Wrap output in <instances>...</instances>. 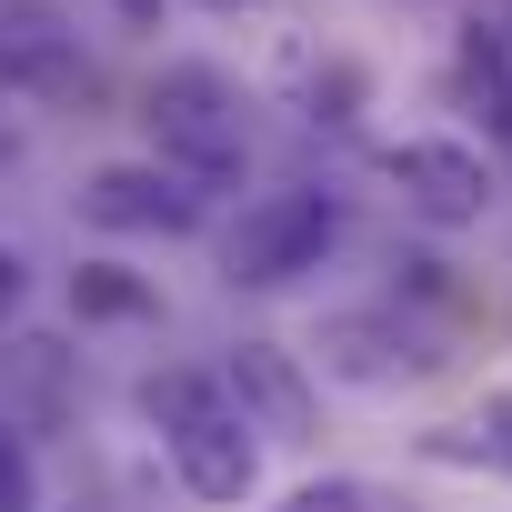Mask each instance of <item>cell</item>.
I'll return each instance as SVG.
<instances>
[{"mask_svg": "<svg viewBox=\"0 0 512 512\" xmlns=\"http://www.w3.org/2000/svg\"><path fill=\"white\" fill-rule=\"evenodd\" d=\"M141 412H151L161 462L181 472V492H191V502H251V482H262V442H251V432H262V422L231 402V382H211V372L171 362V372H151V382H141Z\"/></svg>", "mask_w": 512, "mask_h": 512, "instance_id": "1", "label": "cell"}, {"mask_svg": "<svg viewBox=\"0 0 512 512\" xmlns=\"http://www.w3.org/2000/svg\"><path fill=\"white\" fill-rule=\"evenodd\" d=\"M141 121H151V161L181 171L201 201L241 181V151H251V141H241V91H231L211 61H171V71L151 81Z\"/></svg>", "mask_w": 512, "mask_h": 512, "instance_id": "2", "label": "cell"}, {"mask_svg": "<svg viewBox=\"0 0 512 512\" xmlns=\"http://www.w3.org/2000/svg\"><path fill=\"white\" fill-rule=\"evenodd\" d=\"M342 251V201L332 191H262L241 201V221L221 231V282L231 292H292L302 272H322Z\"/></svg>", "mask_w": 512, "mask_h": 512, "instance_id": "3", "label": "cell"}, {"mask_svg": "<svg viewBox=\"0 0 512 512\" xmlns=\"http://www.w3.org/2000/svg\"><path fill=\"white\" fill-rule=\"evenodd\" d=\"M382 181H392V191H402V211H412V221H432V231H462V221H482V211H492V161H482L472 141H442V131L392 141V151H382Z\"/></svg>", "mask_w": 512, "mask_h": 512, "instance_id": "4", "label": "cell"}, {"mask_svg": "<svg viewBox=\"0 0 512 512\" xmlns=\"http://www.w3.org/2000/svg\"><path fill=\"white\" fill-rule=\"evenodd\" d=\"M81 211L101 221V231H201V191L181 181V171H161V161H111V171H91L81 181Z\"/></svg>", "mask_w": 512, "mask_h": 512, "instance_id": "5", "label": "cell"}, {"mask_svg": "<svg viewBox=\"0 0 512 512\" xmlns=\"http://www.w3.org/2000/svg\"><path fill=\"white\" fill-rule=\"evenodd\" d=\"M71 71H81V31L51 11V0H0V81L61 91Z\"/></svg>", "mask_w": 512, "mask_h": 512, "instance_id": "6", "label": "cell"}, {"mask_svg": "<svg viewBox=\"0 0 512 512\" xmlns=\"http://www.w3.org/2000/svg\"><path fill=\"white\" fill-rule=\"evenodd\" d=\"M452 81H462V101L482 111V131L512 151V21H472L462 51H452Z\"/></svg>", "mask_w": 512, "mask_h": 512, "instance_id": "7", "label": "cell"}, {"mask_svg": "<svg viewBox=\"0 0 512 512\" xmlns=\"http://www.w3.org/2000/svg\"><path fill=\"white\" fill-rule=\"evenodd\" d=\"M231 402H241V412H272L282 432L312 412V402H302V382H292V362H282L272 342H241V362H231Z\"/></svg>", "mask_w": 512, "mask_h": 512, "instance_id": "8", "label": "cell"}, {"mask_svg": "<svg viewBox=\"0 0 512 512\" xmlns=\"http://www.w3.org/2000/svg\"><path fill=\"white\" fill-rule=\"evenodd\" d=\"M71 312H81V322H141V312H151V292H141L131 272L91 262V272H71Z\"/></svg>", "mask_w": 512, "mask_h": 512, "instance_id": "9", "label": "cell"}, {"mask_svg": "<svg viewBox=\"0 0 512 512\" xmlns=\"http://www.w3.org/2000/svg\"><path fill=\"white\" fill-rule=\"evenodd\" d=\"M0 512H41V462L11 422H0Z\"/></svg>", "mask_w": 512, "mask_h": 512, "instance_id": "10", "label": "cell"}, {"mask_svg": "<svg viewBox=\"0 0 512 512\" xmlns=\"http://www.w3.org/2000/svg\"><path fill=\"white\" fill-rule=\"evenodd\" d=\"M282 512H372V492H352V482H302Z\"/></svg>", "mask_w": 512, "mask_h": 512, "instance_id": "11", "label": "cell"}, {"mask_svg": "<svg viewBox=\"0 0 512 512\" xmlns=\"http://www.w3.org/2000/svg\"><path fill=\"white\" fill-rule=\"evenodd\" d=\"M21 302H31V262H21V251H11V241H0V332H11V322H21Z\"/></svg>", "mask_w": 512, "mask_h": 512, "instance_id": "12", "label": "cell"}, {"mask_svg": "<svg viewBox=\"0 0 512 512\" xmlns=\"http://www.w3.org/2000/svg\"><path fill=\"white\" fill-rule=\"evenodd\" d=\"M121 11V31H161V0H111Z\"/></svg>", "mask_w": 512, "mask_h": 512, "instance_id": "13", "label": "cell"}, {"mask_svg": "<svg viewBox=\"0 0 512 512\" xmlns=\"http://www.w3.org/2000/svg\"><path fill=\"white\" fill-rule=\"evenodd\" d=\"M201 11H262V0H201Z\"/></svg>", "mask_w": 512, "mask_h": 512, "instance_id": "14", "label": "cell"}]
</instances>
